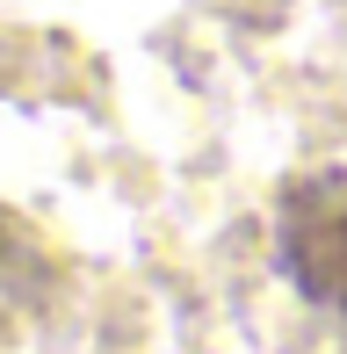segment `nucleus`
<instances>
[{
	"label": "nucleus",
	"instance_id": "obj_1",
	"mask_svg": "<svg viewBox=\"0 0 347 354\" xmlns=\"http://www.w3.org/2000/svg\"><path fill=\"white\" fill-rule=\"evenodd\" d=\"M275 261L297 282V297L347 318V167H319L282 188Z\"/></svg>",
	"mask_w": 347,
	"mask_h": 354
},
{
	"label": "nucleus",
	"instance_id": "obj_2",
	"mask_svg": "<svg viewBox=\"0 0 347 354\" xmlns=\"http://www.w3.org/2000/svg\"><path fill=\"white\" fill-rule=\"evenodd\" d=\"M44 289H51V261H44L37 232L15 210H0V340L44 304Z\"/></svg>",
	"mask_w": 347,
	"mask_h": 354
}]
</instances>
